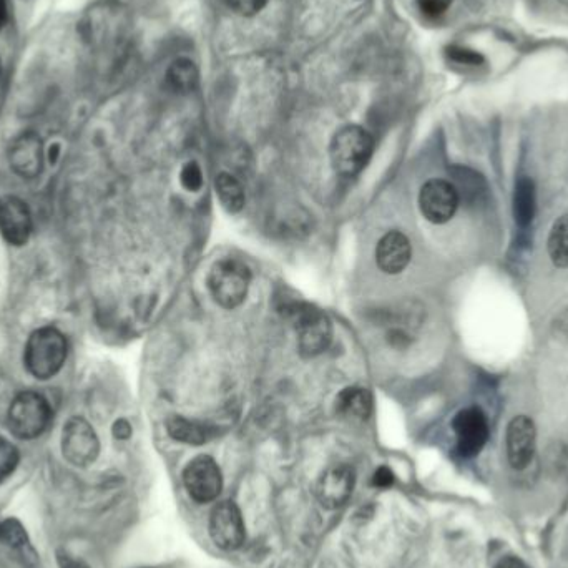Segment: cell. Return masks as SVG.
<instances>
[{
	"instance_id": "1",
	"label": "cell",
	"mask_w": 568,
	"mask_h": 568,
	"mask_svg": "<svg viewBox=\"0 0 568 568\" xmlns=\"http://www.w3.org/2000/svg\"><path fill=\"white\" fill-rule=\"evenodd\" d=\"M283 314L298 334L299 351L303 356L314 358L329 348L333 324L324 311L313 304L291 301L284 304Z\"/></svg>"
},
{
	"instance_id": "2",
	"label": "cell",
	"mask_w": 568,
	"mask_h": 568,
	"mask_svg": "<svg viewBox=\"0 0 568 568\" xmlns=\"http://www.w3.org/2000/svg\"><path fill=\"white\" fill-rule=\"evenodd\" d=\"M373 152V135L358 125H346L338 130L329 147L334 172L346 178L356 177L363 172Z\"/></svg>"
},
{
	"instance_id": "3",
	"label": "cell",
	"mask_w": 568,
	"mask_h": 568,
	"mask_svg": "<svg viewBox=\"0 0 568 568\" xmlns=\"http://www.w3.org/2000/svg\"><path fill=\"white\" fill-rule=\"evenodd\" d=\"M67 359V339L59 329L40 328L30 336L25 346V368L35 379L54 378L64 368Z\"/></svg>"
},
{
	"instance_id": "4",
	"label": "cell",
	"mask_w": 568,
	"mask_h": 568,
	"mask_svg": "<svg viewBox=\"0 0 568 568\" xmlns=\"http://www.w3.org/2000/svg\"><path fill=\"white\" fill-rule=\"evenodd\" d=\"M250 283V268L236 258H221L216 261L206 280L211 298L225 309L238 308L245 301Z\"/></svg>"
},
{
	"instance_id": "5",
	"label": "cell",
	"mask_w": 568,
	"mask_h": 568,
	"mask_svg": "<svg viewBox=\"0 0 568 568\" xmlns=\"http://www.w3.org/2000/svg\"><path fill=\"white\" fill-rule=\"evenodd\" d=\"M52 419L49 402L37 392H22L10 404L9 429L19 439H35L49 427Z\"/></svg>"
},
{
	"instance_id": "6",
	"label": "cell",
	"mask_w": 568,
	"mask_h": 568,
	"mask_svg": "<svg viewBox=\"0 0 568 568\" xmlns=\"http://www.w3.org/2000/svg\"><path fill=\"white\" fill-rule=\"evenodd\" d=\"M62 452L72 466L87 467L94 464L100 452V441L94 427L82 417L70 419L62 434Z\"/></svg>"
},
{
	"instance_id": "7",
	"label": "cell",
	"mask_w": 568,
	"mask_h": 568,
	"mask_svg": "<svg viewBox=\"0 0 568 568\" xmlns=\"http://www.w3.org/2000/svg\"><path fill=\"white\" fill-rule=\"evenodd\" d=\"M183 484L187 487L191 499L200 504H208L220 495L223 475L215 459L210 456H198L185 467Z\"/></svg>"
},
{
	"instance_id": "8",
	"label": "cell",
	"mask_w": 568,
	"mask_h": 568,
	"mask_svg": "<svg viewBox=\"0 0 568 568\" xmlns=\"http://www.w3.org/2000/svg\"><path fill=\"white\" fill-rule=\"evenodd\" d=\"M457 451L462 457H475L489 441V422L480 407H466L452 421Z\"/></svg>"
},
{
	"instance_id": "9",
	"label": "cell",
	"mask_w": 568,
	"mask_h": 568,
	"mask_svg": "<svg viewBox=\"0 0 568 568\" xmlns=\"http://www.w3.org/2000/svg\"><path fill=\"white\" fill-rule=\"evenodd\" d=\"M210 535L220 549H240L246 539L245 520L238 505L225 500L211 510Z\"/></svg>"
},
{
	"instance_id": "10",
	"label": "cell",
	"mask_w": 568,
	"mask_h": 568,
	"mask_svg": "<svg viewBox=\"0 0 568 568\" xmlns=\"http://www.w3.org/2000/svg\"><path fill=\"white\" fill-rule=\"evenodd\" d=\"M461 198L456 187L446 180H431L421 188L419 208L426 220L436 225H444L452 220L459 208Z\"/></svg>"
},
{
	"instance_id": "11",
	"label": "cell",
	"mask_w": 568,
	"mask_h": 568,
	"mask_svg": "<svg viewBox=\"0 0 568 568\" xmlns=\"http://www.w3.org/2000/svg\"><path fill=\"white\" fill-rule=\"evenodd\" d=\"M356 484V472L348 464H334L321 474L316 495L326 509H339L348 502Z\"/></svg>"
},
{
	"instance_id": "12",
	"label": "cell",
	"mask_w": 568,
	"mask_h": 568,
	"mask_svg": "<svg viewBox=\"0 0 568 568\" xmlns=\"http://www.w3.org/2000/svg\"><path fill=\"white\" fill-rule=\"evenodd\" d=\"M32 218L24 201L17 196L0 198V235L9 245L22 246L29 241Z\"/></svg>"
},
{
	"instance_id": "13",
	"label": "cell",
	"mask_w": 568,
	"mask_h": 568,
	"mask_svg": "<svg viewBox=\"0 0 568 568\" xmlns=\"http://www.w3.org/2000/svg\"><path fill=\"white\" fill-rule=\"evenodd\" d=\"M535 441L537 432L534 421L527 416L514 417L507 427V457L510 466L517 471L529 466L534 459Z\"/></svg>"
},
{
	"instance_id": "14",
	"label": "cell",
	"mask_w": 568,
	"mask_h": 568,
	"mask_svg": "<svg viewBox=\"0 0 568 568\" xmlns=\"http://www.w3.org/2000/svg\"><path fill=\"white\" fill-rule=\"evenodd\" d=\"M411 241L401 231H389L376 248V263L386 275H399L411 263Z\"/></svg>"
},
{
	"instance_id": "15",
	"label": "cell",
	"mask_w": 568,
	"mask_h": 568,
	"mask_svg": "<svg viewBox=\"0 0 568 568\" xmlns=\"http://www.w3.org/2000/svg\"><path fill=\"white\" fill-rule=\"evenodd\" d=\"M10 167L19 177L30 180L42 170V143L35 135H24L12 145L9 153Z\"/></svg>"
},
{
	"instance_id": "16",
	"label": "cell",
	"mask_w": 568,
	"mask_h": 568,
	"mask_svg": "<svg viewBox=\"0 0 568 568\" xmlns=\"http://www.w3.org/2000/svg\"><path fill=\"white\" fill-rule=\"evenodd\" d=\"M336 412L344 419L366 421L373 412V396L364 387H346L336 397Z\"/></svg>"
},
{
	"instance_id": "17",
	"label": "cell",
	"mask_w": 568,
	"mask_h": 568,
	"mask_svg": "<svg viewBox=\"0 0 568 568\" xmlns=\"http://www.w3.org/2000/svg\"><path fill=\"white\" fill-rule=\"evenodd\" d=\"M168 434L175 441L190 444V446H203L215 437V429L205 422L187 419V417L173 416L167 421Z\"/></svg>"
},
{
	"instance_id": "18",
	"label": "cell",
	"mask_w": 568,
	"mask_h": 568,
	"mask_svg": "<svg viewBox=\"0 0 568 568\" xmlns=\"http://www.w3.org/2000/svg\"><path fill=\"white\" fill-rule=\"evenodd\" d=\"M200 74L190 59H178L170 65L167 72V84L177 94H190L198 87Z\"/></svg>"
},
{
	"instance_id": "19",
	"label": "cell",
	"mask_w": 568,
	"mask_h": 568,
	"mask_svg": "<svg viewBox=\"0 0 568 568\" xmlns=\"http://www.w3.org/2000/svg\"><path fill=\"white\" fill-rule=\"evenodd\" d=\"M215 190L226 211L238 213V211L243 210L246 196L238 178L233 177L231 173H220L215 180Z\"/></svg>"
},
{
	"instance_id": "20",
	"label": "cell",
	"mask_w": 568,
	"mask_h": 568,
	"mask_svg": "<svg viewBox=\"0 0 568 568\" xmlns=\"http://www.w3.org/2000/svg\"><path fill=\"white\" fill-rule=\"evenodd\" d=\"M514 215L520 226L530 225L534 220L535 188L530 178H520L515 185Z\"/></svg>"
},
{
	"instance_id": "21",
	"label": "cell",
	"mask_w": 568,
	"mask_h": 568,
	"mask_svg": "<svg viewBox=\"0 0 568 568\" xmlns=\"http://www.w3.org/2000/svg\"><path fill=\"white\" fill-rule=\"evenodd\" d=\"M549 256L552 263L559 268H568V215L555 221L549 235Z\"/></svg>"
},
{
	"instance_id": "22",
	"label": "cell",
	"mask_w": 568,
	"mask_h": 568,
	"mask_svg": "<svg viewBox=\"0 0 568 568\" xmlns=\"http://www.w3.org/2000/svg\"><path fill=\"white\" fill-rule=\"evenodd\" d=\"M27 532H25L24 525L20 524L17 519H5L0 522V542L12 547V549H19L27 544Z\"/></svg>"
},
{
	"instance_id": "23",
	"label": "cell",
	"mask_w": 568,
	"mask_h": 568,
	"mask_svg": "<svg viewBox=\"0 0 568 568\" xmlns=\"http://www.w3.org/2000/svg\"><path fill=\"white\" fill-rule=\"evenodd\" d=\"M20 456L17 447L0 437V484L19 466Z\"/></svg>"
},
{
	"instance_id": "24",
	"label": "cell",
	"mask_w": 568,
	"mask_h": 568,
	"mask_svg": "<svg viewBox=\"0 0 568 568\" xmlns=\"http://www.w3.org/2000/svg\"><path fill=\"white\" fill-rule=\"evenodd\" d=\"M180 182L185 190L190 193H196L203 187V172H201L200 165L196 162L185 163L180 173Z\"/></svg>"
},
{
	"instance_id": "25",
	"label": "cell",
	"mask_w": 568,
	"mask_h": 568,
	"mask_svg": "<svg viewBox=\"0 0 568 568\" xmlns=\"http://www.w3.org/2000/svg\"><path fill=\"white\" fill-rule=\"evenodd\" d=\"M226 4L235 14L251 17L265 9L268 0H226Z\"/></svg>"
},
{
	"instance_id": "26",
	"label": "cell",
	"mask_w": 568,
	"mask_h": 568,
	"mask_svg": "<svg viewBox=\"0 0 568 568\" xmlns=\"http://www.w3.org/2000/svg\"><path fill=\"white\" fill-rule=\"evenodd\" d=\"M447 55H449V59L454 60L457 64L472 65V67L484 64V57H482V55L477 54L474 50L456 47V45H452V47L447 49Z\"/></svg>"
},
{
	"instance_id": "27",
	"label": "cell",
	"mask_w": 568,
	"mask_h": 568,
	"mask_svg": "<svg viewBox=\"0 0 568 568\" xmlns=\"http://www.w3.org/2000/svg\"><path fill=\"white\" fill-rule=\"evenodd\" d=\"M454 0H417L419 9L429 17H439L451 7Z\"/></svg>"
},
{
	"instance_id": "28",
	"label": "cell",
	"mask_w": 568,
	"mask_h": 568,
	"mask_svg": "<svg viewBox=\"0 0 568 568\" xmlns=\"http://www.w3.org/2000/svg\"><path fill=\"white\" fill-rule=\"evenodd\" d=\"M394 484V474L391 469L386 466L379 467L378 471L374 472L373 485L379 489H387Z\"/></svg>"
},
{
	"instance_id": "29",
	"label": "cell",
	"mask_w": 568,
	"mask_h": 568,
	"mask_svg": "<svg viewBox=\"0 0 568 568\" xmlns=\"http://www.w3.org/2000/svg\"><path fill=\"white\" fill-rule=\"evenodd\" d=\"M57 564L60 568H90L84 560L75 559L74 555L62 552V550L57 552Z\"/></svg>"
},
{
	"instance_id": "30",
	"label": "cell",
	"mask_w": 568,
	"mask_h": 568,
	"mask_svg": "<svg viewBox=\"0 0 568 568\" xmlns=\"http://www.w3.org/2000/svg\"><path fill=\"white\" fill-rule=\"evenodd\" d=\"M554 333L562 341H568V308L564 309L559 318L555 319Z\"/></svg>"
},
{
	"instance_id": "31",
	"label": "cell",
	"mask_w": 568,
	"mask_h": 568,
	"mask_svg": "<svg viewBox=\"0 0 568 568\" xmlns=\"http://www.w3.org/2000/svg\"><path fill=\"white\" fill-rule=\"evenodd\" d=\"M113 434L117 439H128V437L132 436V427L128 424L125 419H120V421L115 422V426H113Z\"/></svg>"
},
{
	"instance_id": "32",
	"label": "cell",
	"mask_w": 568,
	"mask_h": 568,
	"mask_svg": "<svg viewBox=\"0 0 568 568\" xmlns=\"http://www.w3.org/2000/svg\"><path fill=\"white\" fill-rule=\"evenodd\" d=\"M495 568H529L522 562V560L517 559V557H509V559H504L502 562L497 564Z\"/></svg>"
},
{
	"instance_id": "33",
	"label": "cell",
	"mask_w": 568,
	"mask_h": 568,
	"mask_svg": "<svg viewBox=\"0 0 568 568\" xmlns=\"http://www.w3.org/2000/svg\"><path fill=\"white\" fill-rule=\"evenodd\" d=\"M7 17H9V12H7V0H0V29L7 24Z\"/></svg>"
}]
</instances>
